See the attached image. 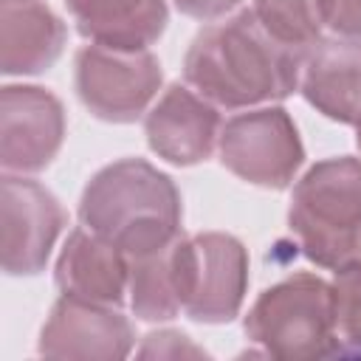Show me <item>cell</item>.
Masks as SVG:
<instances>
[{
  "label": "cell",
  "instance_id": "obj_1",
  "mask_svg": "<svg viewBox=\"0 0 361 361\" xmlns=\"http://www.w3.org/2000/svg\"><path fill=\"white\" fill-rule=\"evenodd\" d=\"M305 51L276 39L254 11L206 25L183 59L186 82L209 102L248 107L285 99L302 76Z\"/></svg>",
  "mask_w": 361,
  "mask_h": 361
},
{
  "label": "cell",
  "instance_id": "obj_2",
  "mask_svg": "<svg viewBox=\"0 0 361 361\" xmlns=\"http://www.w3.org/2000/svg\"><path fill=\"white\" fill-rule=\"evenodd\" d=\"M85 228L127 257L149 254L178 237L180 197L175 183L147 161L127 158L104 166L85 189L79 206Z\"/></svg>",
  "mask_w": 361,
  "mask_h": 361
},
{
  "label": "cell",
  "instance_id": "obj_3",
  "mask_svg": "<svg viewBox=\"0 0 361 361\" xmlns=\"http://www.w3.org/2000/svg\"><path fill=\"white\" fill-rule=\"evenodd\" d=\"M290 231L305 257L341 271L361 259V161L330 158L307 169L290 200Z\"/></svg>",
  "mask_w": 361,
  "mask_h": 361
},
{
  "label": "cell",
  "instance_id": "obj_4",
  "mask_svg": "<svg viewBox=\"0 0 361 361\" xmlns=\"http://www.w3.org/2000/svg\"><path fill=\"white\" fill-rule=\"evenodd\" d=\"M245 333L274 358L305 361L336 355L333 285L313 274H296L268 288L248 310Z\"/></svg>",
  "mask_w": 361,
  "mask_h": 361
},
{
  "label": "cell",
  "instance_id": "obj_5",
  "mask_svg": "<svg viewBox=\"0 0 361 361\" xmlns=\"http://www.w3.org/2000/svg\"><path fill=\"white\" fill-rule=\"evenodd\" d=\"M175 274L180 307L197 322H228L237 316L245 285L248 257L245 248L228 234H197L178 237L175 243Z\"/></svg>",
  "mask_w": 361,
  "mask_h": 361
},
{
  "label": "cell",
  "instance_id": "obj_6",
  "mask_svg": "<svg viewBox=\"0 0 361 361\" xmlns=\"http://www.w3.org/2000/svg\"><path fill=\"white\" fill-rule=\"evenodd\" d=\"M161 65L149 51L87 45L76 54V93L104 121H133L158 93Z\"/></svg>",
  "mask_w": 361,
  "mask_h": 361
},
{
  "label": "cell",
  "instance_id": "obj_7",
  "mask_svg": "<svg viewBox=\"0 0 361 361\" xmlns=\"http://www.w3.org/2000/svg\"><path fill=\"white\" fill-rule=\"evenodd\" d=\"M302 141L293 121L279 107L234 116L220 130V161L237 178L282 189L302 166Z\"/></svg>",
  "mask_w": 361,
  "mask_h": 361
},
{
  "label": "cell",
  "instance_id": "obj_8",
  "mask_svg": "<svg viewBox=\"0 0 361 361\" xmlns=\"http://www.w3.org/2000/svg\"><path fill=\"white\" fill-rule=\"evenodd\" d=\"M65 226L59 200L37 180L6 175L0 183V257L6 274L42 271Z\"/></svg>",
  "mask_w": 361,
  "mask_h": 361
},
{
  "label": "cell",
  "instance_id": "obj_9",
  "mask_svg": "<svg viewBox=\"0 0 361 361\" xmlns=\"http://www.w3.org/2000/svg\"><path fill=\"white\" fill-rule=\"evenodd\" d=\"M65 116L56 96L42 87L8 85L0 93V164L14 172H37L56 155Z\"/></svg>",
  "mask_w": 361,
  "mask_h": 361
},
{
  "label": "cell",
  "instance_id": "obj_10",
  "mask_svg": "<svg viewBox=\"0 0 361 361\" xmlns=\"http://www.w3.org/2000/svg\"><path fill=\"white\" fill-rule=\"evenodd\" d=\"M133 347L130 322L113 305L65 296L51 307L42 327L39 353L48 358H96L116 361Z\"/></svg>",
  "mask_w": 361,
  "mask_h": 361
},
{
  "label": "cell",
  "instance_id": "obj_11",
  "mask_svg": "<svg viewBox=\"0 0 361 361\" xmlns=\"http://www.w3.org/2000/svg\"><path fill=\"white\" fill-rule=\"evenodd\" d=\"M144 130L152 152L189 166L212 155L214 141L220 138V116L200 93L172 85L147 113Z\"/></svg>",
  "mask_w": 361,
  "mask_h": 361
},
{
  "label": "cell",
  "instance_id": "obj_12",
  "mask_svg": "<svg viewBox=\"0 0 361 361\" xmlns=\"http://www.w3.org/2000/svg\"><path fill=\"white\" fill-rule=\"evenodd\" d=\"M299 85L319 113L355 124L361 116V37L313 42L305 51Z\"/></svg>",
  "mask_w": 361,
  "mask_h": 361
},
{
  "label": "cell",
  "instance_id": "obj_13",
  "mask_svg": "<svg viewBox=\"0 0 361 361\" xmlns=\"http://www.w3.org/2000/svg\"><path fill=\"white\" fill-rule=\"evenodd\" d=\"M56 285L65 296L99 305H121L124 293L130 290V259L96 231L76 228L59 254Z\"/></svg>",
  "mask_w": 361,
  "mask_h": 361
},
{
  "label": "cell",
  "instance_id": "obj_14",
  "mask_svg": "<svg viewBox=\"0 0 361 361\" xmlns=\"http://www.w3.org/2000/svg\"><path fill=\"white\" fill-rule=\"evenodd\" d=\"M65 45L62 20L42 0L0 3V68L3 73H39Z\"/></svg>",
  "mask_w": 361,
  "mask_h": 361
},
{
  "label": "cell",
  "instance_id": "obj_15",
  "mask_svg": "<svg viewBox=\"0 0 361 361\" xmlns=\"http://www.w3.org/2000/svg\"><path fill=\"white\" fill-rule=\"evenodd\" d=\"M76 28L96 45L144 51L166 25L164 0H68Z\"/></svg>",
  "mask_w": 361,
  "mask_h": 361
},
{
  "label": "cell",
  "instance_id": "obj_16",
  "mask_svg": "<svg viewBox=\"0 0 361 361\" xmlns=\"http://www.w3.org/2000/svg\"><path fill=\"white\" fill-rule=\"evenodd\" d=\"M180 237V234H178ZM178 237L149 254L127 257L130 259V302L135 316L147 322H161L178 316V274H175V243Z\"/></svg>",
  "mask_w": 361,
  "mask_h": 361
},
{
  "label": "cell",
  "instance_id": "obj_17",
  "mask_svg": "<svg viewBox=\"0 0 361 361\" xmlns=\"http://www.w3.org/2000/svg\"><path fill=\"white\" fill-rule=\"evenodd\" d=\"M257 20L282 42L307 51L319 42L322 20L316 0H254Z\"/></svg>",
  "mask_w": 361,
  "mask_h": 361
},
{
  "label": "cell",
  "instance_id": "obj_18",
  "mask_svg": "<svg viewBox=\"0 0 361 361\" xmlns=\"http://www.w3.org/2000/svg\"><path fill=\"white\" fill-rule=\"evenodd\" d=\"M333 313L338 333V353H361V259L336 271Z\"/></svg>",
  "mask_w": 361,
  "mask_h": 361
},
{
  "label": "cell",
  "instance_id": "obj_19",
  "mask_svg": "<svg viewBox=\"0 0 361 361\" xmlns=\"http://www.w3.org/2000/svg\"><path fill=\"white\" fill-rule=\"evenodd\" d=\"M319 20L341 37H361V0H316Z\"/></svg>",
  "mask_w": 361,
  "mask_h": 361
},
{
  "label": "cell",
  "instance_id": "obj_20",
  "mask_svg": "<svg viewBox=\"0 0 361 361\" xmlns=\"http://www.w3.org/2000/svg\"><path fill=\"white\" fill-rule=\"evenodd\" d=\"M141 355H144V358H149V355H158V358L192 355V358H197V355H203V350H197L195 344H189L186 336L166 330V333H152V336H147V344L141 347Z\"/></svg>",
  "mask_w": 361,
  "mask_h": 361
},
{
  "label": "cell",
  "instance_id": "obj_21",
  "mask_svg": "<svg viewBox=\"0 0 361 361\" xmlns=\"http://www.w3.org/2000/svg\"><path fill=\"white\" fill-rule=\"evenodd\" d=\"M178 8L189 17H197V20H212V17H220L226 11H231L240 0H175Z\"/></svg>",
  "mask_w": 361,
  "mask_h": 361
},
{
  "label": "cell",
  "instance_id": "obj_22",
  "mask_svg": "<svg viewBox=\"0 0 361 361\" xmlns=\"http://www.w3.org/2000/svg\"><path fill=\"white\" fill-rule=\"evenodd\" d=\"M355 141H358V149H361V116H358V121H355Z\"/></svg>",
  "mask_w": 361,
  "mask_h": 361
}]
</instances>
